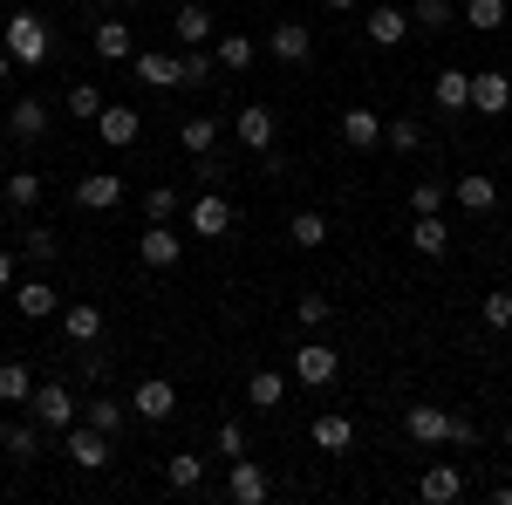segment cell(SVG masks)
<instances>
[{"label": "cell", "instance_id": "cell-1", "mask_svg": "<svg viewBox=\"0 0 512 505\" xmlns=\"http://www.w3.org/2000/svg\"><path fill=\"white\" fill-rule=\"evenodd\" d=\"M0 48H7L21 69H41V62L55 55V35H48V21H41V14L21 7V14H7V21H0Z\"/></svg>", "mask_w": 512, "mask_h": 505}, {"label": "cell", "instance_id": "cell-2", "mask_svg": "<svg viewBox=\"0 0 512 505\" xmlns=\"http://www.w3.org/2000/svg\"><path fill=\"white\" fill-rule=\"evenodd\" d=\"M130 410H137L144 424H171V417H178V383H171V376H144V383L130 389Z\"/></svg>", "mask_w": 512, "mask_h": 505}, {"label": "cell", "instance_id": "cell-3", "mask_svg": "<svg viewBox=\"0 0 512 505\" xmlns=\"http://www.w3.org/2000/svg\"><path fill=\"white\" fill-rule=\"evenodd\" d=\"M137 260H144V267H178V260H185V233H178V226H171V219H151V226H144V239H137Z\"/></svg>", "mask_w": 512, "mask_h": 505}, {"label": "cell", "instance_id": "cell-4", "mask_svg": "<svg viewBox=\"0 0 512 505\" xmlns=\"http://www.w3.org/2000/svg\"><path fill=\"white\" fill-rule=\"evenodd\" d=\"M185 226H192V239H226L233 233V198L226 192H198L192 212H185Z\"/></svg>", "mask_w": 512, "mask_h": 505}, {"label": "cell", "instance_id": "cell-5", "mask_svg": "<svg viewBox=\"0 0 512 505\" xmlns=\"http://www.w3.org/2000/svg\"><path fill=\"white\" fill-rule=\"evenodd\" d=\"M335 376H342V355L328 349V342H301L294 349V383L301 389H328Z\"/></svg>", "mask_w": 512, "mask_h": 505}, {"label": "cell", "instance_id": "cell-6", "mask_svg": "<svg viewBox=\"0 0 512 505\" xmlns=\"http://www.w3.org/2000/svg\"><path fill=\"white\" fill-rule=\"evenodd\" d=\"M28 410L41 417V430H69V424H76V389H69V383H35Z\"/></svg>", "mask_w": 512, "mask_h": 505}, {"label": "cell", "instance_id": "cell-7", "mask_svg": "<svg viewBox=\"0 0 512 505\" xmlns=\"http://www.w3.org/2000/svg\"><path fill=\"white\" fill-rule=\"evenodd\" d=\"M451 410H437V403H410L403 410V430H410V444H424V451H437V444H451Z\"/></svg>", "mask_w": 512, "mask_h": 505}, {"label": "cell", "instance_id": "cell-8", "mask_svg": "<svg viewBox=\"0 0 512 505\" xmlns=\"http://www.w3.org/2000/svg\"><path fill=\"white\" fill-rule=\"evenodd\" d=\"M226 492H233L239 505H267V499H274V478H267L260 458H246V451H239L233 471H226Z\"/></svg>", "mask_w": 512, "mask_h": 505}, {"label": "cell", "instance_id": "cell-9", "mask_svg": "<svg viewBox=\"0 0 512 505\" xmlns=\"http://www.w3.org/2000/svg\"><path fill=\"white\" fill-rule=\"evenodd\" d=\"M267 48H274V62L301 69V62L315 55V35H308V21H274V28H267Z\"/></svg>", "mask_w": 512, "mask_h": 505}, {"label": "cell", "instance_id": "cell-10", "mask_svg": "<svg viewBox=\"0 0 512 505\" xmlns=\"http://www.w3.org/2000/svg\"><path fill=\"white\" fill-rule=\"evenodd\" d=\"M96 137H103L110 151H130V144L144 137V117H137L130 103H103V117H96Z\"/></svg>", "mask_w": 512, "mask_h": 505}, {"label": "cell", "instance_id": "cell-11", "mask_svg": "<svg viewBox=\"0 0 512 505\" xmlns=\"http://www.w3.org/2000/svg\"><path fill=\"white\" fill-rule=\"evenodd\" d=\"M472 110L478 117H506L512 110V76L506 69H478L472 76Z\"/></svg>", "mask_w": 512, "mask_h": 505}, {"label": "cell", "instance_id": "cell-12", "mask_svg": "<svg viewBox=\"0 0 512 505\" xmlns=\"http://www.w3.org/2000/svg\"><path fill=\"white\" fill-rule=\"evenodd\" d=\"M62 437H69V458H76V471H103V465H110V437H103L96 424H82V417H76Z\"/></svg>", "mask_w": 512, "mask_h": 505}, {"label": "cell", "instance_id": "cell-13", "mask_svg": "<svg viewBox=\"0 0 512 505\" xmlns=\"http://www.w3.org/2000/svg\"><path fill=\"white\" fill-rule=\"evenodd\" d=\"M62 335H69V349H96L103 342V308L96 301H69L62 308Z\"/></svg>", "mask_w": 512, "mask_h": 505}, {"label": "cell", "instance_id": "cell-14", "mask_svg": "<svg viewBox=\"0 0 512 505\" xmlns=\"http://www.w3.org/2000/svg\"><path fill=\"white\" fill-rule=\"evenodd\" d=\"M76 205L82 212H117L123 205V178L117 171H89V178L76 185Z\"/></svg>", "mask_w": 512, "mask_h": 505}, {"label": "cell", "instance_id": "cell-15", "mask_svg": "<svg viewBox=\"0 0 512 505\" xmlns=\"http://www.w3.org/2000/svg\"><path fill=\"white\" fill-rule=\"evenodd\" d=\"M410 246H417L424 260H444V253H451V226H444V212H417V219H410Z\"/></svg>", "mask_w": 512, "mask_h": 505}, {"label": "cell", "instance_id": "cell-16", "mask_svg": "<svg viewBox=\"0 0 512 505\" xmlns=\"http://www.w3.org/2000/svg\"><path fill=\"white\" fill-rule=\"evenodd\" d=\"M417 499H424V505H451V499H465V471H458V465H431L424 478H417Z\"/></svg>", "mask_w": 512, "mask_h": 505}, {"label": "cell", "instance_id": "cell-17", "mask_svg": "<svg viewBox=\"0 0 512 505\" xmlns=\"http://www.w3.org/2000/svg\"><path fill=\"white\" fill-rule=\"evenodd\" d=\"M451 198H458V212H472V219H485V212L499 205V185H492L485 171H465V178L451 185Z\"/></svg>", "mask_w": 512, "mask_h": 505}, {"label": "cell", "instance_id": "cell-18", "mask_svg": "<svg viewBox=\"0 0 512 505\" xmlns=\"http://www.w3.org/2000/svg\"><path fill=\"white\" fill-rule=\"evenodd\" d=\"M7 137H21V144L48 137V103H41V96H21V103L7 110Z\"/></svg>", "mask_w": 512, "mask_h": 505}, {"label": "cell", "instance_id": "cell-19", "mask_svg": "<svg viewBox=\"0 0 512 505\" xmlns=\"http://www.w3.org/2000/svg\"><path fill=\"white\" fill-rule=\"evenodd\" d=\"M342 144H349V151L383 144V117H376V110H362V103H349V110H342Z\"/></svg>", "mask_w": 512, "mask_h": 505}, {"label": "cell", "instance_id": "cell-20", "mask_svg": "<svg viewBox=\"0 0 512 505\" xmlns=\"http://www.w3.org/2000/svg\"><path fill=\"white\" fill-rule=\"evenodd\" d=\"M431 103H437V110H451V117H458V110H472V76H465V69H437Z\"/></svg>", "mask_w": 512, "mask_h": 505}, {"label": "cell", "instance_id": "cell-21", "mask_svg": "<svg viewBox=\"0 0 512 505\" xmlns=\"http://www.w3.org/2000/svg\"><path fill=\"white\" fill-rule=\"evenodd\" d=\"M403 35H410V14L390 7V0H376V7H369V41H376V48H396Z\"/></svg>", "mask_w": 512, "mask_h": 505}, {"label": "cell", "instance_id": "cell-22", "mask_svg": "<svg viewBox=\"0 0 512 505\" xmlns=\"http://www.w3.org/2000/svg\"><path fill=\"white\" fill-rule=\"evenodd\" d=\"M130 69H137V82H144V89H178V82H185L178 55H130Z\"/></svg>", "mask_w": 512, "mask_h": 505}, {"label": "cell", "instance_id": "cell-23", "mask_svg": "<svg viewBox=\"0 0 512 505\" xmlns=\"http://www.w3.org/2000/svg\"><path fill=\"white\" fill-rule=\"evenodd\" d=\"M14 308L28 314V321H48V314H62V294H55L48 280H21V287H14Z\"/></svg>", "mask_w": 512, "mask_h": 505}, {"label": "cell", "instance_id": "cell-24", "mask_svg": "<svg viewBox=\"0 0 512 505\" xmlns=\"http://www.w3.org/2000/svg\"><path fill=\"white\" fill-rule=\"evenodd\" d=\"M239 144L246 151H274V110L267 103H246L239 110Z\"/></svg>", "mask_w": 512, "mask_h": 505}, {"label": "cell", "instance_id": "cell-25", "mask_svg": "<svg viewBox=\"0 0 512 505\" xmlns=\"http://www.w3.org/2000/svg\"><path fill=\"white\" fill-rule=\"evenodd\" d=\"M253 55H260V48H253V35H212V62H219V69H233V76H246V69H253Z\"/></svg>", "mask_w": 512, "mask_h": 505}, {"label": "cell", "instance_id": "cell-26", "mask_svg": "<svg viewBox=\"0 0 512 505\" xmlns=\"http://www.w3.org/2000/svg\"><path fill=\"white\" fill-rule=\"evenodd\" d=\"M171 28H178V41H185V48H205V41L219 35V28H212V7H192V0L171 14Z\"/></svg>", "mask_w": 512, "mask_h": 505}, {"label": "cell", "instance_id": "cell-27", "mask_svg": "<svg viewBox=\"0 0 512 505\" xmlns=\"http://www.w3.org/2000/svg\"><path fill=\"white\" fill-rule=\"evenodd\" d=\"M315 444L328 451V458H342V451L355 444V424L342 417V410H321V417H315Z\"/></svg>", "mask_w": 512, "mask_h": 505}, {"label": "cell", "instance_id": "cell-28", "mask_svg": "<svg viewBox=\"0 0 512 505\" xmlns=\"http://www.w3.org/2000/svg\"><path fill=\"white\" fill-rule=\"evenodd\" d=\"M96 55H103V62H130V55H137V48H130V21H96Z\"/></svg>", "mask_w": 512, "mask_h": 505}, {"label": "cell", "instance_id": "cell-29", "mask_svg": "<svg viewBox=\"0 0 512 505\" xmlns=\"http://www.w3.org/2000/svg\"><path fill=\"white\" fill-rule=\"evenodd\" d=\"M287 239H294L301 253L328 246V212H294V219H287Z\"/></svg>", "mask_w": 512, "mask_h": 505}, {"label": "cell", "instance_id": "cell-30", "mask_svg": "<svg viewBox=\"0 0 512 505\" xmlns=\"http://www.w3.org/2000/svg\"><path fill=\"white\" fill-rule=\"evenodd\" d=\"M280 396H287V376H280V369H253L246 403H253V410H280Z\"/></svg>", "mask_w": 512, "mask_h": 505}, {"label": "cell", "instance_id": "cell-31", "mask_svg": "<svg viewBox=\"0 0 512 505\" xmlns=\"http://www.w3.org/2000/svg\"><path fill=\"white\" fill-rule=\"evenodd\" d=\"M178 144H185V157H212V151H219V123H212V117L178 123Z\"/></svg>", "mask_w": 512, "mask_h": 505}, {"label": "cell", "instance_id": "cell-32", "mask_svg": "<svg viewBox=\"0 0 512 505\" xmlns=\"http://www.w3.org/2000/svg\"><path fill=\"white\" fill-rule=\"evenodd\" d=\"M35 396V369L28 362H0V403H28Z\"/></svg>", "mask_w": 512, "mask_h": 505}, {"label": "cell", "instance_id": "cell-33", "mask_svg": "<svg viewBox=\"0 0 512 505\" xmlns=\"http://www.w3.org/2000/svg\"><path fill=\"white\" fill-rule=\"evenodd\" d=\"M0 198H7L14 212H28V205H41V178L35 171H14V178H0Z\"/></svg>", "mask_w": 512, "mask_h": 505}, {"label": "cell", "instance_id": "cell-34", "mask_svg": "<svg viewBox=\"0 0 512 505\" xmlns=\"http://www.w3.org/2000/svg\"><path fill=\"white\" fill-rule=\"evenodd\" d=\"M7 458H21V465H28V458H41V417H35V410H28V424L7 430Z\"/></svg>", "mask_w": 512, "mask_h": 505}, {"label": "cell", "instance_id": "cell-35", "mask_svg": "<svg viewBox=\"0 0 512 505\" xmlns=\"http://www.w3.org/2000/svg\"><path fill=\"white\" fill-rule=\"evenodd\" d=\"M465 28L499 35V28H506V0H465Z\"/></svg>", "mask_w": 512, "mask_h": 505}, {"label": "cell", "instance_id": "cell-36", "mask_svg": "<svg viewBox=\"0 0 512 505\" xmlns=\"http://www.w3.org/2000/svg\"><path fill=\"white\" fill-rule=\"evenodd\" d=\"M123 417H130V410H123V403H110V396H96V403H82V424H96L103 437H117V430H123Z\"/></svg>", "mask_w": 512, "mask_h": 505}, {"label": "cell", "instance_id": "cell-37", "mask_svg": "<svg viewBox=\"0 0 512 505\" xmlns=\"http://www.w3.org/2000/svg\"><path fill=\"white\" fill-rule=\"evenodd\" d=\"M69 117H76V123L103 117V89H96V82H69Z\"/></svg>", "mask_w": 512, "mask_h": 505}, {"label": "cell", "instance_id": "cell-38", "mask_svg": "<svg viewBox=\"0 0 512 505\" xmlns=\"http://www.w3.org/2000/svg\"><path fill=\"white\" fill-rule=\"evenodd\" d=\"M444 205H451V185H444V178L410 185V219H417V212H444Z\"/></svg>", "mask_w": 512, "mask_h": 505}, {"label": "cell", "instance_id": "cell-39", "mask_svg": "<svg viewBox=\"0 0 512 505\" xmlns=\"http://www.w3.org/2000/svg\"><path fill=\"white\" fill-rule=\"evenodd\" d=\"M164 478H171L178 492H198V485H205V458H192V451H178V458L164 465Z\"/></svg>", "mask_w": 512, "mask_h": 505}, {"label": "cell", "instance_id": "cell-40", "mask_svg": "<svg viewBox=\"0 0 512 505\" xmlns=\"http://www.w3.org/2000/svg\"><path fill=\"white\" fill-rule=\"evenodd\" d=\"M21 253H28V260H35V267H48V260H55V253H62V239L48 233V226H28V233H21Z\"/></svg>", "mask_w": 512, "mask_h": 505}, {"label": "cell", "instance_id": "cell-41", "mask_svg": "<svg viewBox=\"0 0 512 505\" xmlns=\"http://www.w3.org/2000/svg\"><path fill=\"white\" fill-rule=\"evenodd\" d=\"M383 144H390L396 157H410V151H417V144H424V130H417V123H410V117H396V123H383Z\"/></svg>", "mask_w": 512, "mask_h": 505}, {"label": "cell", "instance_id": "cell-42", "mask_svg": "<svg viewBox=\"0 0 512 505\" xmlns=\"http://www.w3.org/2000/svg\"><path fill=\"white\" fill-rule=\"evenodd\" d=\"M178 69H185V89H205V82H212V69H219V62H212V55H205V48H185V55H178Z\"/></svg>", "mask_w": 512, "mask_h": 505}, {"label": "cell", "instance_id": "cell-43", "mask_svg": "<svg viewBox=\"0 0 512 505\" xmlns=\"http://www.w3.org/2000/svg\"><path fill=\"white\" fill-rule=\"evenodd\" d=\"M410 21H417V28H451V21H458V7H451V0H417V7H410Z\"/></svg>", "mask_w": 512, "mask_h": 505}, {"label": "cell", "instance_id": "cell-44", "mask_svg": "<svg viewBox=\"0 0 512 505\" xmlns=\"http://www.w3.org/2000/svg\"><path fill=\"white\" fill-rule=\"evenodd\" d=\"M328 294H301V301H294V321H301V328H328Z\"/></svg>", "mask_w": 512, "mask_h": 505}, {"label": "cell", "instance_id": "cell-45", "mask_svg": "<svg viewBox=\"0 0 512 505\" xmlns=\"http://www.w3.org/2000/svg\"><path fill=\"white\" fill-rule=\"evenodd\" d=\"M478 314H485V328H512V287L485 294V301H478Z\"/></svg>", "mask_w": 512, "mask_h": 505}, {"label": "cell", "instance_id": "cell-46", "mask_svg": "<svg viewBox=\"0 0 512 505\" xmlns=\"http://www.w3.org/2000/svg\"><path fill=\"white\" fill-rule=\"evenodd\" d=\"M144 212H151V219H178V185H151V192H144Z\"/></svg>", "mask_w": 512, "mask_h": 505}, {"label": "cell", "instance_id": "cell-47", "mask_svg": "<svg viewBox=\"0 0 512 505\" xmlns=\"http://www.w3.org/2000/svg\"><path fill=\"white\" fill-rule=\"evenodd\" d=\"M219 451H226V458H239V451H246V430H239V424H219Z\"/></svg>", "mask_w": 512, "mask_h": 505}, {"label": "cell", "instance_id": "cell-48", "mask_svg": "<svg viewBox=\"0 0 512 505\" xmlns=\"http://www.w3.org/2000/svg\"><path fill=\"white\" fill-rule=\"evenodd\" d=\"M451 444H458V451H472V444H478V424H465V417H458V424H451Z\"/></svg>", "mask_w": 512, "mask_h": 505}, {"label": "cell", "instance_id": "cell-49", "mask_svg": "<svg viewBox=\"0 0 512 505\" xmlns=\"http://www.w3.org/2000/svg\"><path fill=\"white\" fill-rule=\"evenodd\" d=\"M0 294H14V253L0 246Z\"/></svg>", "mask_w": 512, "mask_h": 505}, {"label": "cell", "instance_id": "cell-50", "mask_svg": "<svg viewBox=\"0 0 512 505\" xmlns=\"http://www.w3.org/2000/svg\"><path fill=\"white\" fill-rule=\"evenodd\" d=\"M14 69H21V62H14V55L0 48V89H7V76H14Z\"/></svg>", "mask_w": 512, "mask_h": 505}, {"label": "cell", "instance_id": "cell-51", "mask_svg": "<svg viewBox=\"0 0 512 505\" xmlns=\"http://www.w3.org/2000/svg\"><path fill=\"white\" fill-rule=\"evenodd\" d=\"M328 7H342V14H349V7H355V0H328Z\"/></svg>", "mask_w": 512, "mask_h": 505}, {"label": "cell", "instance_id": "cell-52", "mask_svg": "<svg viewBox=\"0 0 512 505\" xmlns=\"http://www.w3.org/2000/svg\"><path fill=\"white\" fill-rule=\"evenodd\" d=\"M506 451H512V417H506Z\"/></svg>", "mask_w": 512, "mask_h": 505}, {"label": "cell", "instance_id": "cell-53", "mask_svg": "<svg viewBox=\"0 0 512 505\" xmlns=\"http://www.w3.org/2000/svg\"><path fill=\"white\" fill-rule=\"evenodd\" d=\"M89 7H117V0H89Z\"/></svg>", "mask_w": 512, "mask_h": 505}, {"label": "cell", "instance_id": "cell-54", "mask_svg": "<svg viewBox=\"0 0 512 505\" xmlns=\"http://www.w3.org/2000/svg\"><path fill=\"white\" fill-rule=\"evenodd\" d=\"M0 451H7V430H0Z\"/></svg>", "mask_w": 512, "mask_h": 505}]
</instances>
